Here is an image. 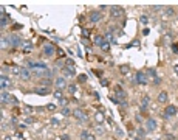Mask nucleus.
<instances>
[{
  "instance_id": "obj_1",
  "label": "nucleus",
  "mask_w": 178,
  "mask_h": 140,
  "mask_svg": "<svg viewBox=\"0 0 178 140\" xmlns=\"http://www.w3.org/2000/svg\"><path fill=\"white\" fill-rule=\"evenodd\" d=\"M0 98H2V103H9V104H17V103H19V100L16 98V97L9 95V93L5 92V90H2V95H0Z\"/></svg>"
},
{
  "instance_id": "obj_2",
  "label": "nucleus",
  "mask_w": 178,
  "mask_h": 140,
  "mask_svg": "<svg viewBox=\"0 0 178 140\" xmlns=\"http://www.w3.org/2000/svg\"><path fill=\"white\" fill-rule=\"evenodd\" d=\"M110 17L112 19H119V17H122L124 16V10L122 8H119V6H112L110 8Z\"/></svg>"
},
{
  "instance_id": "obj_3",
  "label": "nucleus",
  "mask_w": 178,
  "mask_h": 140,
  "mask_svg": "<svg viewBox=\"0 0 178 140\" xmlns=\"http://www.w3.org/2000/svg\"><path fill=\"white\" fill-rule=\"evenodd\" d=\"M42 53H44L46 58L53 56V54H54V45H51V44H44V47H42Z\"/></svg>"
},
{
  "instance_id": "obj_4",
  "label": "nucleus",
  "mask_w": 178,
  "mask_h": 140,
  "mask_svg": "<svg viewBox=\"0 0 178 140\" xmlns=\"http://www.w3.org/2000/svg\"><path fill=\"white\" fill-rule=\"evenodd\" d=\"M73 115L78 118L79 121H87L88 120V117H87V114L84 112V111H80V109H76V111L73 112Z\"/></svg>"
},
{
  "instance_id": "obj_5",
  "label": "nucleus",
  "mask_w": 178,
  "mask_h": 140,
  "mask_svg": "<svg viewBox=\"0 0 178 140\" xmlns=\"http://www.w3.org/2000/svg\"><path fill=\"white\" fill-rule=\"evenodd\" d=\"M9 39H11V45L14 47V48H19L20 45L23 44V41L20 39L19 36H16V34H12V36H9Z\"/></svg>"
},
{
  "instance_id": "obj_6",
  "label": "nucleus",
  "mask_w": 178,
  "mask_h": 140,
  "mask_svg": "<svg viewBox=\"0 0 178 140\" xmlns=\"http://www.w3.org/2000/svg\"><path fill=\"white\" fill-rule=\"evenodd\" d=\"M173 115H177V108L170 104V106H167L166 111H164V117L169 118V117H173Z\"/></svg>"
},
{
  "instance_id": "obj_7",
  "label": "nucleus",
  "mask_w": 178,
  "mask_h": 140,
  "mask_svg": "<svg viewBox=\"0 0 178 140\" xmlns=\"http://www.w3.org/2000/svg\"><path fill=\"white\" fill-rule=\"evenodd\" d=\"M54 84H56L57 89H65V87H67V79H65V76H59V78H56Z\"/></svg>"
},
{
  "instance_id": "obj_8",
  "label": "nucleus",
  "mask_w": 178,
  "mask_h": 140,
  "mask_svg": "<svg viewBox=\"0 0 178 140\" xmlns=\"http://www.w3.org/2000/svg\"><path fill=\"white\" fill-rule=\"evenodd\" d=\"M156 129V121L153 120V118H149V120L146 121V131L147 132H152V131Z\"/></svg>"
},
{
  "instance_id": "obj_9",
  "label": "nucleus",
  "mask_w": 178,
  "mask_h": 140,
  "mask_svg": "<svg viewBox=\"0 0 178 140\" xmlns=\"http://www.w3.org/2000/svg\"><path fill=\"white\" fill-rule=\"evenodd\" d=\"M11 84V81H9V78H8V76H5L2 73V76H0V87H2V90H5V89L8 87Z\"/></svg>"
},
{
  "instance_id": "obj_10",
  "label": "nucleus",
  "mask_w": 178,
  "mask_h": 140,
  "mask_svg": "<svg viewBox=\"0 0 178 140\" xmlns=\"http://www.w3.org/2000/svg\"><path fill=\"white\" fill-rule=\"evenodd\" d=\"M20 78L22 79H31V72H29L28 67H22V70H20Z\"/></svg>"
},
{
  "instance_id": "obj_11",
  "label": "nucleus",
  "mask_w": 178,
  "mask_h": 140,
  "mask_svg": "<svg viewBox=\"0 0 178 140\" xmlns=\"http://www.w3.org/2000/svg\"><path fill=\"white\" fill-rule=\"evenodd\" d=\"M62 73H63V76H67V78H73V76L76 75V72H74V69H71V67H63L62 69Z\"/></svg>"
},
{
  "instance_id": "obj_12",
  "label": "nucleus",
  "mask_w": 178,
  "mask_h": 140,
  "mask_svg": "<svg viewBox=\"0 0 178 140\" xmlns=\"http://www.w3.org/2000/svg\"><path fill=\"white\" fill-rule=\"evenodd\" d=\"M88 19H90L91 23H96V22H99V20L102 19V16H101L99 11H95V12H91V14H90V17H88Z\"/></svg>"
},
{
  "instance_id": "obj_13",
  "label": "nucleus",
  "mask_w": 178,
  "mask_h": 140,
  "mask_svg": "<svg viewBox=\"0 0 178 140\" xmlns=\"http://www.w3.org/2000/svg\"><path fill=\"white\" fill-rule=\"evenodd\" d=\"M125 97H127V93L122 89H116V100L119 104H121V101H125Z\"/></svg>"
},
{
  "instance_id": "obj_14",
  "label": "nucleus",
  "mask_w": 178,
  "mask_h": 140,
  "mask_svg": "<svg viewBox=\"0 0 178 140\" xmlns=\"http://www.w3.org/2000/svg\"><path fill=\"white\" fill-rule=\"evenodd\" d=\"M136 83L142 84V86L147 84V78H146V75H144L142 72H136Z\"/></svg>"
},
{
  "instance_id": "obj_15",
  "label": "nucleus",
  "mask_w": 178,
  "mask_h": 140,
  "mask_svg": "<svg viewBox=\"0 0 178 140\" xmlns=\"http://www.w3.org/2000/svg\"><path fill=\"white\" fill-rule=\"evenodd\" d=\"M104 39L107 41L108 44H116V37L113 36L112 31H107V33H105V34H104Z\"/></svg>"
},
{
  "instance_id": "obj_16",
  "label": "nucleus",
  "mask_w": 178,
  "mask_h": 140,
  "mask_svg": "<svg viewBox=\"0 0 178 140\" xmlns=\"http://www.w3.org/2000/svg\"><path fill=\"white\" fill-rule=\"evenodd\" d=\"M149 104H150V98L149 97H144V98L141 100V111H147L149 109Z\"/></svg>"
},
{
  "instance_id": "obj_17",
  "label": "nucleus",
  "mask_w": 178,
  "mask_h": 140,
  "mask_svg": "<svg viewBox=\"0 0 178 140\" xmlns=\"http://www.w3.org/2000/svg\"><path fill=\"white\" fill-rule=\"evenodd\" d=\"M34 90V93H37V95H48L50 90L46 87H36V89H33Z\"/></svg>"
},
{
  "instance_id": "obj_18",
  "label": "nucleus",
  "mask_w": 178,
  "mask_h": 140,
  "mask_svg": "<svg viewBox=\"0 0 178 140\" xmlns=\"http://www.w3.org/2000/svg\"><path fill=\"white\" fill-rule=\"evenodd\" d=\"M8 22H9V16H8V14H2V19H0V27L5 28V25Z\"/></svg>"
},
{
  "instance_id": "obj_19",
  "label": "nucleus",
  "mask_w": 178,
  "mask_h": 140,
  "mask_svg": "<svg viewBox=\"0 0 178 140\" xmlns=\"http://www.w3.org/2000/svg\"><path fill=\"white\" fill-rule=\"evenodd\" d=\"M31 48H33V44L29 41H25L23 42V53H29V52H31Z\"/></svg>"
},
{
  "instance_id": "obj_20",
  "label": "nucleus",
  "mask_w": 178,
  "mask_h": 140,
  "mask_svg": "<svg viewBox=\"0 0 178 140\" xmlns=\"http://www.w3.org/2000/svg\"><path fill=\"white\" fill-rule=\"evenodd\" d=\"M9 45H11V39H9V37H2V50L8 48Z\"/></svg>"
},
{
  "instance_id": "obj_21",
  "label": "nucleus",
  "mask_w": 178,
  "mask_h": 140,
  "mask_svg": "<svg viewBox=\"0 0 178 140\" xmlns=\"http://www.w3.org/2000/svg\"><path fill=\"white\" fill-rule=\"evenodd\" d=\"M54 98L59 100V101L63 100V92H62V89H57V90H54Z\"/></svg>"
},
{
  "instance_id": "obj_22",
  "label": "nucleus",
  "mask_w": 178,
  "mask_h": 140,
  "mask_svg": "<svg viewBox=\"0 0 178 140\" xmlns=\"http://www.w3.org/2000/svg\"><path fill=\"white\" fill-rule=\"evenodd\" d=\"M158 101H160V103H166V101H167V93L166 92H161L158 95Z\"/></svg>"
},
{
  "instance_id": "obj_23",
  "label": "nucleus",
  "mask_w": 178,
  "mask_h": 140,
  "mask_svg": "<svg viewBox=\"0 0 178 140\" xmlns=\"http://www.w3.org/2000/svg\"><path fill=\"white\" fill-rule=\"evenodd\" d=\"M104 42H105V39H104L102 36H96V37H95V44H96V45L102 47V44H104Z\"/></svg>"
},
{
  "instance_id": "obj_24",
  "label": "nucleus",
  "mask_w": 178,
  "mask_h": 140,
  "mask_svg": "<svg viewBox=\"0 0 178 140\" xmlns=\"http://www.w3.org/2000/svg\"><path fill=\"white\" fill-rule=\"evenodd\" d=\"M20 70H22V67H11V72L14 75H19L20 76Z\"/></svg>"
},
{
  "instance_id": "obj_25",
  "label": "nucleus",
  "mask_w": 178,
  "mask_h": 140,
  "mask_svg": "<svg viewBox=\"0 0 178 140\" xmlns=\"http://www.w3.org/2000/svg\"><path fill=\"white\" fill-rule=\"evenodd\" d=\"M67 89H68V93H76V89H78V87H76L74 84H70Z\"/></svg>"
},
{
  "instance_id": "obj_26",
  "label": "nucleus",
  "mask_w": 178,
  "mask_h": 140,
  "mask_svg": "<svg viewBox=\"0 0 178 140\" xmlns=\"http://www.w3.org/2000/svg\"><path fill=\"white\" fill-rule=\"evenodd\" d=\"M119 70H121V73L127 75V73H129V65H121V67H119Z\"/></svg>"
},
{
  "instance_id": "obj_27",
  "label": "nucleus",
  "mask_w": 178,
  "mask_h": 140,
  "mask_svg": "<svg viewBox=\"0 0 178 140\" xmlns=\"http://www.w3.org/2000/svg\"><path fill=\"white\" fill-rule=\"evenodd\" d=\"M101 48H102V50H104V52H108V50H110V44H108V42H107V41H105V42H104V44H102V47H101Z\"/></svg>"
},
{
  "instance_id": "obj_28",
  "label": "nucleus",
  "mask_w": 178,
  "mask_h": 140,
  "mask_svg": "<svg viewBox=\"0 0 178 140\" xmlns=\"http://www.w3.org/2000/svg\"><path fill=\"white\" fill-rule=\"evenodd\" d=\"M96 120H98L99 123L104 121V114H102V112H98V114H96Z\"/></svg>"
},
{
  "instance_id": "obj_29",
  "label": "nucleus",
  "mask_w": 178,
  "mask_h": 140,
  "mask_svg": "<svg viewBox=\"0 0 178 140\" xmlns=\"http://www.w3.org/2000/svg\"><path fill=\"white\" fill-rule=\"evenodd\" d=\"M166 14L170 17V16H173L175 14V11H173V8H166Z\"/></svg>"
},
{
  "instance_id": "obj_30",
  "label": "nucleus",
  "mask_w": 178,
  "mask_h": 140,
  "mask_svg": "<svg viewBox=\"0 0 178 140\" xmlns=\"http://www.w3.org/2000/svg\"><path fill=\"white\" fill-rule=\"evenodd\" d=\"M46 109H48V111H56V104H54V103L46 104Z\"/></svg>"
},
{
  "instance_id": "obj_31",
  "label": "nucleus",
  "mask_w": 178,
  "mask_h": 140,
  "mask_svg": "<svg viewBox=\"0 0 178 140\" xmlns=\"http://www.w3.org/2000/svg\"><path fill=\"white\" fill-rule=\"evenodd\" d=\"M78 81H79V83H85V81H87V75H79Z\"/></svg>"
},
{
  "instance_id": "obj_32",
  "label": "nucleus",
  "mask_w": 178,
  "mask_h": 140,
  "mask_svg": "<svg viewBox=\"0 0 178 140\" xmlns=\"http://www.w3.org/2000/svg\"><path fill=\"white\" fill-rule=\"evenodd\" d=\"M87 137H88V132L87 131H82L80 132V140H87Z\"/></svg>"
},
{
  "instance_id": "obj_33",
  "label": "nucleus",
  "mask_w": 178,
  "mask_h": 140,
  "mask_svg": "<svg viewBox=\"0 0 178 140\" xmlns=\"http://www.w3.org/2000/svg\"><path fill=\"white\" fill-rule=\"evenodd\" d=\"M62 115L68 117V115H70V109H68V108H63V109H62Z\"/></svg>"
},
{
  "instance_id": "obj_34",
  "label": "nucleus",
  "mask_w": 178,
  "mask_h": 140,
  "mask_svg": "<svg viewBox=\"0 0 178 140\" xmlns=\"http://www.w3.org/2000/svg\"><path fill=\"white\" fill-rule=\"evenodd\" d=\"M147 73H149L150 76H153V78H156V72H155V69H149V70H147Z\"/></svg>"
},
{
  "instance_id": "obj_35",
  "label": "nucleus",
  "mask_w": 178,
  "mask_h": 140,
  "mask_svg": "<svg viewBox=\"0 0 178 140\" xmlns=\"http://www.w3.org/2000/svg\"><path fill=\"white\" fill-rule=\"evenodd\" d=\"M96 132H98V134H104V132H105V128H102V126H98V128H96Z\"/></svg>"
},
{
  "instance_id": "obj_36",
  "label": "nucleus",
  "mask_w": 178,
  "mask_h": 140,
  "mask_svg": "<svg viewBox=\"0 0 178 140\" xmlns=\"http://www.w3.org/2000/svg\"><path fill=\"white\" fill-rule=\"evenodd\" d=\"M101 84H102V86H108V81H107V79H101Z\"/></svg>"
},
{
  "instance_id": "obj_37",
  "label": "nucleus",
  "mask_w": 178,
  "mask_h": 140,
  "mask_svg": "<svg viewBox=\"0 0 178 140\" xmlns=\"http://www.w3.org/2000/svg\"><path fill=\"white\" fill-rule=\"evenodd\" d=\"M33 121H34V120H33L31 117H27V118H25V123H33Z\"/></svg>"
},
{
  "instance_id": "obj_38",
  "label": "nucleus",
  "mask_w": 178,
  "mask_h": 140,
  "mask_svg": "<svg viewBox=\"0 0 178 140\" xmlns=\"http://www.w3.org/2000/svg\"><path fill=\"white\" fill-rule=\"evenodd\" d=\"M144 134H146V131H144V129H138V135H141V137H142Z\"/></svg>"
},
{
  "instance_id": "obj_39",
  "label": "nucleus",
  "mask_w": 178,
  "mask_h": 140,
  "mask_svg": "<svg viewBox=\"0 0 178 140\" xmlns=\"http://www.w3.org/2000/svg\"><path fill=\"white\" fill-rule=\"evenodd\" d=\"M166 139H167V140H175V137H173V135H170V134H166Z\"/></svg>"
},
{
  "instance_id": "obj_40",
  "label": "nucleus",
  "mask_w": 178,
  "mask_h": 140,
  "mask_svg": "<svg viewBox=\"0 0 178 140\" xmlns=\"http://www.w3.org/2000/svg\"><path fill=\"white\" fill-rule=\"evenodd\" d=\"M42 84H44V86H48V84H50V79H44V81H40Z\"/></svg>"
},
{
  "instance_id": "obj_41",
  "label": "nucleus",
  "mask_w": 178,
  "mask_h": 140,
  "mask_svg": "<svg viewBox=\"0 0 178 140\" xmlns=\"http://www.w3.org/2000/svg\"><path fill=\"white\" fill-rule=\"evenodd\" d=\"M20 28H22V25H20V23H16V25H14V28H12V30H20Z\"/></svg>"
},
{
  "instance_id": "obj_42",
  "label": "nucleus",
  "mask_w": 178,
  "mask_h": 140,
  "mask_svg": "<svg viewBox=\"0 0 178 140\" xmlns=\"http://www.w3.org/2000/svg\"><path fill=\"white\" fill-rule=\"evenodd\" d=\"M172 50H173V52H175V53L178 54V45H172Z\"/></svg>"
},
{
  "instance_id": "obj_43",
  "label": "nucleus",
  "mask_w": 178,
  "mask_h": 140,
  "mask_svg": "<svg viewBox=\"0 0 178 140\" xmlns=\"http://www.w3.org/2000/svg\"><path fill=\"white\" fill-rule=\"evenodd\" d=\"M141 22L142 23H147V17H146V16H142V17H141Z\"/></svg>"
},
{
  "instance_id": "obj_44",
  "label": "nucleus",
  "mask_w": 178,
  "mask_h": 140,
  "mask_svg": "<svg viewBox=\"0 0 178 140\" xmlns=\"http://www.w3.org/2000/svg\"><path fill=\"white\" fill-rule=\"evenodd\" d=\"M116 134H118V137H122V131L118 129V131H116Z\"/></svg>"
},
{
  "instance_id": "obj_45",
  "label": "nucleus",
  "mask_w": 178,
  "mask_h": 140,
  "mask_svg": "<svg viewBox=\"0 0 178 140\" xmlns=\"http://www.w3.org/2000/svg\"><path fill=\"white\" fill-rule=\"evenodd\" d=\"M82 34L87 37V36H88V31H87V30H82Z\"/></svg>"
},
{
  "instance_id": "obj_46",
  "label": "nucleus",
  "mask_w": 178,
  "mask_h": 140,
  "mask_svg": "<svg viewBox=\"0 0 178 140\" xmlns=\"http://www.w3.org/2000/svg\"><path fill=\"white\" fill-rule=\"evenodd\" d=\"M87 140H95V135H90V134H88V137H87Z\"/></svg>"
},
{
  "instance_id": "obj_47",
  "label": "nucleus",
  "mask_w": 178,
  "mask_h": 140,
  "mask_svg": "<svg viewBox=\"0 0 178 140\" xmlns=\"http://www.w3.org/2000/svg\"><path fill=\"white\" fill-rule=\"evenodd\" d=\"M51 123H53V125H57V123H59V121L56 120V118H51Z\"/></svg>"
},
{
  "instance_id": "obj_48",
  "label": "nucleus",
  "mask_w": 178,
  "mask_h": 140,
  "mask_svg": "<svg viewBox=\"0 0 178 140\" xmlns=\"http://www.w3.org/2000/svg\"><path fill=\"white\" fill-rule=\"evenodd\" d=\"M61 139H62V140H70V137H68V135H62Z\"/></svg>"
},
{
  "instance_id": "obj_49",
  "label": "nucleus",
  "mask_w": 178,
  "mask_h": 140,
  "mask_svg": "<svg viewBox=\"0 0 178 140\" xmlns=\"http://www.w3.org/2000/svg\"><path fill=\"white\" fill-rule=\"evenodd\" d=\"M173 70H175L177 73H178V65H175V67H173Z\"/></svg>"
},
{
  "instance_id": "obj_50",
  "label": "nucleus",
  "mask_w": 178,
  "mask_h": 140,
  "mask_svg": "<svg viewBox=\"0 0 178 140\" xmlns=\"http://www.w3.org/2000/svg\"><path fill=\"white\" fill-rule=\"evenodd\" d=\"M5 140H12V139L11 137H5Z\"/></svg>"
},
{
  "instance_id": "obj_51",
  "label": "nucleus",
  "mask_w": 178,
  "mask_h": 140,
  "mask_svg": "<svg viewBox=\"0 0 178 140\" xmlns=\"http://www.w3.org/2000/svg\"><path fill=\"white\" fill-rule=\"evenodd\" d=\"M135 140H141V139H135Z\"/></svg>"
}]
</instances>
